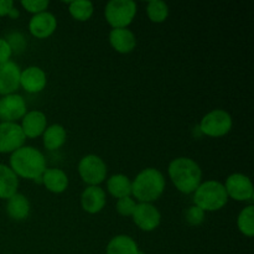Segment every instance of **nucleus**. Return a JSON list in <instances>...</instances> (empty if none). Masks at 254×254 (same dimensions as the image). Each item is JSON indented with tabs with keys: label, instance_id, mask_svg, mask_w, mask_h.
<instances>
[{
	"label": "nucleus",
	"instance_id": "obj_1",
	"mask_svg": "<svg viewBox=\"0 0 254 254\" xmlns=\"http://www.w3.org/2000/svg\"><path fill=\"white\" fill-rule=\"evenodd\" d=\"M9 168L17 178L32 181H41L46 170L45 155L34 146L24 145L10 155Z\"/></svg>",
	"mask_w": 254,
	"mask_h": 254
},
{
	"label": "nucleus",
	"instance_id": "obj_2",
	"mask_svg": "<svg viewBox=\"0 0 254 254\" xmlns=\"http://www.w3.org/2000/svg\"><path fill=\"white\" fill-rule=\"evenodd\" d=\"M169 178L181 193L190 195L202 183V170L191 158L180 156L169 164Z\"/></svg>",
	"mask_w": 254,
	"mask_h": 254
},
{
	"label": "nucleus",
	"instance_id": "obj_3",
	"mask_svg": "<svg viewBox=\"0 0 254 254\" xmlns=\"http://www.w3.org/2000/svg\"><path fill=\"white\" fill-rule=\"evenodd\" d=\"M165 178L155 168L141 170L131 181V196L138 202L153 203L159 200L165 191Z\"/></svg>",
	"mask_w": 254,
	"mask_h": 254
},
{
	"label": "nucleus",
	"instance_id": "obj_4",
	"mask_svg": "<svg viewBox=\"0 0 254 254\" xmlns=\"http://www.w3.org/2000/svg\"><path fill=\"white\" fill-rule=\"evenodd\" d=\"M228 196L225 185L217 180H207L201 183L193 192V205L203 212L220 211L227 205Z\"/></svg>",
	"mask_w": 254,
	"mask_h": 254
},
{
	"label": "nucleus",
	"instance_id": "obj_5",
	"mask_svg": "<svg viewBox=\"0 0 254 254\" xmlns=\"http://www.w3.org/2000/svg\"><path fill=\"white\" fill-rule=\"evenodd\" d=\"M138 6L133 0H111L104 7V17L112 29H126L133 22Z\"/></svg>",
	"mask_w": 254,
	"mask_h": 254
},
{
	"label": "nucleus",
	"instance_id": "obj_6",
	"mask_svg": "<svg viewBox=\"0 0 254 254\" xmlns=\"http://www.w3.org/2000/svg\"><path fill=\"white\" fill-rule=\"evenodd\" d=\"M233 126L232 117L225 109H213L203 116L198 129L210 138H221L227 135Z\"/></svg>",
	"mask_w": 254,
	"mask_h": 254
},
{
	"label": "nucleus",
	"instance_id": "obj_7",
	"mask_svg": "<svg viewBox=\"0 0 254 254\" xmlns=\"http://www.w3.org/2000/svg\"><path fill=\"white\" fill-rule=\"evenodd\" d=\"M78 174L82 181L88 186H99L106 181L108 169L101 156L88 154L79 160Z\"/></svg>",
	"mask_w": 254,
	"mask_h": 254
},
{
	"label": "nucleus",
	"instance_id": "obj_8",
	"mask_svg": "<svg viewBox=\"0 0 254 254\" xmlns=\"http://www.w3.org/2000/svg\"><path fill=\"white\" fill-rule=\"evenodd\" d=\"M223 185H225L228 198H232L238 202H248L253 200L254 189L252 180L245 174H231L226 179Z\"/></svg>",
	"mask_w": 254,
	"mask_h": 254
},
{
	"label": "nucleus",
	"instance_id": "obj_9",
	"mask_svg": "<svg viewBox=\"0 0 254 254\" xmlns=\"http://www.w3.org/2000/svg\"><path fill=\"white\" fill-rule=\"evenodd\" d=\"M27 106L24 97L17 93L0 97V122L17 123L26 114Z\"/></svg>",
	"mask_w": 254,
	"mask_h": 254
},
{
	"label": "nucleus",
	"instance_id": "obj_10",
	"mask_svg": "<svg viewBox=\"0 0 254 254\" xmlns=\"http://www.w3.org/2000/svg\"><path fill=\"white\" fill-rule=\"evenodd\" d=\"M25 140L20 124L0 122V154H12L25 145Z\"/></svg>",
	"mask_w": 254,
	"mask_h": 254
},
{
	"label": "nucleus",
	"instance_id": "obj_11",
	"mask_svg": "<svg viewBox=\"0 0 254 254\" xmlns=\"http://www.w3.org/2000/svg\"><path fill=\"white\" fill-rule=\"evenodd\" d=\"M133 222L138 228H140L144 232H151L155 231L161 223V213L158 207L153 203L138 202L135 206L133 215Z\"/></svg>",
	"mask_w": 254,
	"mask_h": 254
},
{
	"label": "nucleus",
	"instance_id": "obj_12",
	"mask_svg": "<svg viewBox=\"0 0 254 254\" xmlns=\"http://www.w3.org/2000/svg\"><path fill=\"white\" fill-rule=\"evenodd\" d=\"M21 68L14 61H7L0 64V96L16 93L20 88Z\"/></svg>",
	"mask_w": 254,
	"mask_h": 254
},
{
	"label": "nucleus",
	"instance_id": "obj_13",
	"mask_svg": "<svg viewBox=\"0 0 254 254\" xmlns=\"http://www.w3.org/2000/svg\"><path fill=\"white\" fill-rule=\"evenodd\" d=\"M57 29V19L52 12L44 11L32 15L29 21V31L36 39H47Z\"/></svg>",
	"mask_w": 254,
	"mask_h": 254
},
{
	"label": "nucleus",
	"instance_id": "obj_14",
	"mask_svg": "<svg viewBox=\"0 0 254 254\" xmlns=\"http://www.w3.org/2000/svg\"><path fill=\"white\" fill-rule=\"evenodd\" d=\"M47 84V76L42 68L37 66H30L21 69L20 74V87L27 93H40Z\"/></svg>",
	"mask_w": 254,
	"mask_h": 254
},
{
	"label": "nucleus",
	"instance_id": "obj_15",
	"mask_svg": "<svg viewBox=\"0 0 254 254\" xmlns=\"http://www.w3.org/2000/svg\"><path fill=\"white\" fill-rule=\"evenodd\" d=\"M20 127L25 138L35 139L42 136L47 128L46 114L41 111L26 112V114L22 117Z\"/></svg>",
	"mask_w": 254,
	"mask_h": 254
},
{
	"label": "nucleus",
	"instance_id": "obj_16",
	"mask_svg": "<svg viewBox=\"0 0 254 254\" xmlns=\"http://www.w3.org/2000/svg\"><path fill=\"white\" fill-rule=\"evenodd\" d=\"M107 203L106 191L101 186H87L81 195V206L89 215L99 213Z\"/></svg>",
	"mask_w": 254,
	"mask_h": 254
},
{
	"label": "nucleus",
	"instance_id": "obj_17",
	"mask_svg": "<svg viewBox=\"0 0 254 254\" xmlns=\"http://www.w3.org/2000/svg\"><path fill=\"white\" fill-rule=\"evenodd\" d=\"M109 44L118 54L127 55L133 52L136 47V37L128 27L112 29L109 32Z\"/></svg>",
	"mask_w": 254,
	"mask_h": 254
},
{
	"label": "nucleus",
	"instance_id": "obj_18",
	"mask_svg": "<svg viewBox=\"0 0 254 254\" xmlns=\"http://www.w3.org/2000/svg\"><path fill=\"white\" fill-rule=\"evenodd\" d=\"M41 183L52 193H62L68 188V176L62 169H46L42 174Z\"/></svg>",
	"mask_w": 254,
	"mask_h": 254
},
{
	"label": "nucleus",
	"instance_id": "obj_19",
	"mask_svg": "<svg viewBox=\"0 0 254 254\" xmlns=\"http://www.w3.org/2000/svg\"><path fill=\"white\" fill-rule=\"evenodd\" d=\"M6 213L11 220L24 221L30 216L31 205L29 198L22 193L16 192L6 200Z\"/></svg>",
	"mask_w": 254,
	"mask_h": 254
},
{
	"label": "nucleus",
	"instance_id": "obj_20",
	"mask_svg": "<svg viewBox=\"0 0 254 254\" xmlns=\"http://www.w3.org/2000/svg\"><path fill=\"white\" fill-rule=\"evenodd\" d=\"M139 246L130 236L118 235L112 238L106 248V254H139Z\"/></svg>",
	"mask_w": 254,
	"mask_h": 254
},
{
	"label": "nucleus",
	"instance_id": "obj_21",
	"mask_svg": "<svg viewBox=\"0 0 254 254\" xmlns=\"http://www.w3.org/2000/svg\"><path fill=\"white\" fill-rule=\"evenodd\" d=\"M19 178L7 165L0 164V200H7L17 192Z\"/></svg>",
	"mask_w": 254,
	"mask_h": 254
},
{
	"label": "nucleus",
	"instance_id": "obj_22",
	"mask_svg": "<svg viewBox=\"0 0 254 254\" xmlns=\"http://www.w3.org/2000/svg\"><path fill=\"white\" fill-rule=\"evenodd\" d=\"M67 140V131L61 124H52L46 128L42 134V143L44 146L50 151H55L64 146Z\"/></svg>",
	"mask_w": 254,
	"mask_h": 254
},
{
	"label": "nucleus",
	"instance_id": "obj_23",
	"mask_svg": "<svg viewBox=\"0 0 254 254\" xmlns=\"http://www.w3.org/2000/svg\"><path fill=\"white\" fill-rule=\"evenodd\" d=\"M107 190L113 197L122 198L131 196V181L124 174H116L107 179Z\"/></svg>",
	"mask_w": 254,
	"mask_h": 254
},
{
	"label": "nucleus",
	"instance_id": "obj_24",
	"mask_svg": "<svg viewBox=\"0 0 254 254\" xmlns=\"http://www.w3.org/2000/svg\"><path fill=\"white\" fill-rule=\"evenodd\" d=\"M69 15L77 21H88L94 12V6L88 0H76L68 2Z\"/></svg>",
	"mask_w": 254,
	"mask_h": 254
},
{
	"label": "nucleus",
	"instance_id": "obj_25",
	"mask_svg": "<svg viewBox=\"0 0 254 254\" xmlns=\"http://www.w3.org/2000/svg\"><path fill=\"white\" fill-rule=\"evenodd\" d=\"M237 227L240 232L246 237L251 238L254 236V206H246L237 217Z\"/></svg>",
	"mask_w": 254,
	"mask_h": 254
},
{
	"label": "nucleus",
	"instance_id": "obj_26",
	"mask_svg": "<svg viewBox=\"0 0 254 254\" xmlns=\"http://www.w3.org/2000/svg\"><path fill=\"white\" fill-rule=\"evenodd\" d=\"M146 15L149 20L155 24H161L169 16V6L165 1L161 0H153L146 5Z\"/></svg>",
	"mask_w": 254,
	"mask_h": 254
},
{
	"label": "nucleus",
	"instance_id": "obj_27",
	"mask_svg": "<svg viewBox=\"0 0 254 254\" xmlns=\"http://www.w3.org/2000/svg\"><path fill=\"white\" fill-rule=\"evenodd\" d=\"M136 203L138 202L131 196L118 198V201L116 203V210L121 216H124V217H129L130 216L131 217L134 210H135Z\"/></svg>",
	"mask_w": 254,
	"mask_h": 254
},
{
	"label": "nucleus",
	"instance_id": "obj_28",
	"mask_svg": "<svg viewBox=\"0 0 254 254\" xmlns=\"http://www.w3.org/2000/svg\"><path fill=\"white\" fill-rule=\"evenodd\" d=\"M205 213L206 212H203L197 206L192 205L185 211V221L192 227H196L205 221Z\"/></svg>",
	"mask_w": 254,
	"mask_h": 254
},
{
	"label": "nucleus",
	"instance_id": "obj_29",
	"mask_svg": "<svg viewBox=\"0 0 254 254\" xmlns=\"http://www.w3.org/2000/svg\"><path fill=\"white\" fill-rule=\"evenodd\" d=\"M49 5V0H22L21 1V6L24 7L26 11L31 12L32 15L47 11Z\"/></svg>",
	"mask_w": 254,
	"mask_h": 254
},
{
	"label": "nucleus",
	"instance_id": "obj_30",
	"mask_svg": "<svg viewBox=\"0 0 254 254\" xmlns=\"http://www.w3.org/2000/svg\"><path fill=\"white\" fill-rule=\"evenodd\" d=\"M11 56L12 50L11 47H10L9 42H7L6 39H4V37H0V64L10 61Z\"/></svg>",
	"mask_w": 254,
	"mask_h": 254
},
{
	"label": "nucleus",
	"instance_id": "obj_31",
	"mask_svg": "<svg viewBox=\"0 0 254 254\" xmlns=\"http://www.w3.org/2000/svg\"><path fill=\"white\" fill-rule=\"evenodd\" d=\"M12 7H14L12 0H0V17L9 16Z\"/></svg>",
	"mask_w": 254,
	"mask_h": 254
},
{
	"label": "nucleus",
	"instance_id": "obj_32",
	"mask_svg": "<svg viewBox=\"0 0 254 254\" xmlns=\"http://www.w3.org/2000/svg\"><path fill=\"white\" fill-rule=\"evenodd\" d=\"M19 15H20L19 10H17V9H15V6H14V7H12V10H11V11H10L9 16L11 17V19H16V17H19Z\"/></svg>",
	"mask_w": 254,
	"mask_h": 254
},
{
	"label": "nucleus",
	"instance_id": "obj_33",
	"mask_svg": "<svg viewBox=\"0 0 254 254\" xmlns=\"http://www.w3.org/2000/svg\"><path fill=\"white\" fill-rule=\"evenodd\" d=\"M139 254H144L143 252H141V251H140V252H139Z\"/></svg>",
	"mask_w": 254,
	"mask_h": 254
}]
</instances>
